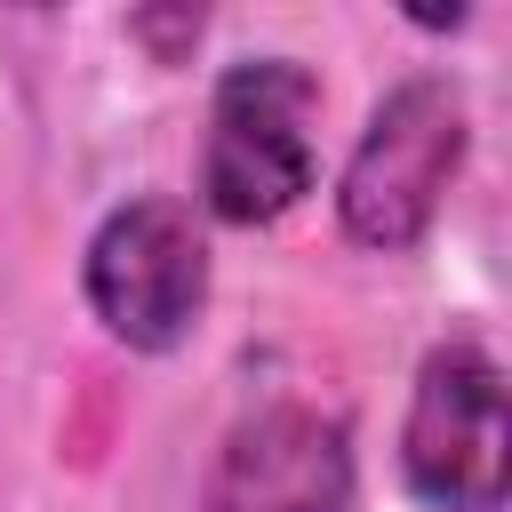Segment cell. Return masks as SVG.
I'll return each mask as SVG.
<instances>
[{
	"label": "cell",
	"instance_id": "1",
	"mask_svg": "<svg viewBox=\"0 0 512 512\" xmlns=\"http://www.w3.org/2000/svg\"><path fill=\"white\" fill-rule=\"evenodd\" d=\"M456 160H464V96H456V80H440V72L400 80L368 112V128H360V144H352V160L336 176L344 232L360 248H384V256L416 248L424 224L440 216V192H448Z\"/></svg>",
	"mask_w": 512,
	"mask_h": 512
},
{
	"label": "cell",
	"instance_id": "2",
	"mask_svg": "<svg viewBox=\"0 0 512 512\" xmlns=\"http://www.w3.org/2000/svg\"><path fill=\"white\" fill-rule=\"evenodd\" d=\"M312 104L320 80L288 56H256L216 80L200 192L224 224H272L312 192Z\"/></svg>",
	"mask_w": 512,
	"mask_h": 512
},
{
	"label": "cell",
	"instance_id": "3",
	"mask_svg": "<svg viewBox=\"0 0 512 512\" xmlns=\"http://www.w3.org/2000/svg\"><path fill=\"white\" fill-rule=\"evenodd\" d=\"M400 464H408V488L440 512H504L512 416H504V368L480 344H440L416 368Z\"/></svg>",
	"mask_w": 512,
	"mask_h": 512
},
{
	"label": "cell",
	"instance_id": "4",
	"mask_svg": "<svg viewBox=\"0 0 512 512\" xmlns=\"http://www.w3.org/2000/svg\"><path fill=\"white\" fill-rule=\"evenodd\" d=\"M88 304L136 352L184 344L200 304H208V240H200L192 208L184 200L112 208L88 240Z\"/></svg>",
	"mask_w": 512,
	"mask_h": 512
},
{
	"label": "cell",
	"instance_id": "5",
	"mask_svg": "<svg viewBox=\"0 0 512 512\" xmlns=\"http://www.w3.org/2000/svg\"><path fill=\"white\" fill-rule=\"evenodd\" d=\"M208 512H352V448L320 408H256L224 432Z\"/></svg>",
	"mask_w": 512,
	"mask_h": 512
}]
</instances>
